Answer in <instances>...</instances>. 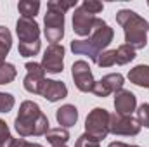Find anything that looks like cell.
<instances>
[{
	"label": "cell",
	"mask_w": 149,
	"mask_h": 147,
	"mask_svg": "<svg viewBox=\"0 0 149 147\" xmlns=\"http://www.w3.org/2000/svg\"><path fill=\"white\" fill-rule=\"evenodd\" d=\"M97 17L90 12H87L81 5L76 7L73 12V31L78 37H90L94 31Z\"/></svg>",
	"instance_id": "cell-12"
},
{
	"label": "cell",
	"mask_w": 149,
	"mask_h": 147,
	"mask_svg": "<svg viewBox=\"0 0 149 147\" xmlns=\"http://www.w3.org/2000/svg\"><path fill=\"white\" fill-rule=\"evenodd\" d=\"M7 135H10L9 126H7V123H5L3 119H0V140H2V139H5Z\"/></svg>",
	"instance_id": "cell-29"
},
{
	"label": "cell",
	"mask_w": 149,
	"mask_h": 147,
	"mask_svg": "<svg viewBox=\"0 0 149 147\" xmlns=\"http://www.w3.org/2000/svg\"><path fill=\"white\" fill-rule=\"evenodd\" d=\"M64 47L61 43H54V45H49L43 52V57H42V68L45 69V73L50 74H59L63 73L64 69Z\"/></svg>",
	"instance_id": "cell-7"
},
{
	"label": "cell",
	"mask_w": 149,
	"mask_h": 147,
	"mask_svg": "<svg viewBox=\"0 0 149 147\" xmlns=\"http://www.w3.org/2000/svg\"><path fill=\"white\" fill-rule=\"evenodd\" d=\"M74 147H101V142L95 140V139H92V137H88L87 133H83V135L78 137Z\"/></svg>",
	"instance_id": "cell-28"
},
{
	"label": "cell",
	"mask_w": 149,
	"mask_h": 147,
	"mask_svg": "<svg viewBox=\"0 0 149 147\" xmlns=\"http://www.w3.org/2000/svg\"><path fill=\"white\" fill-rule=\"evenodd\" d=\"M10 47H12V35H10L9 28L0 26V66L5 62V57H7Z\"/></svg>",
	"instance_id": "cell-19"
},
{
	"label": "cell",
	"mask_w": 149,
	"mask_h": 147,
	"mask_svg": "<svg viewBox=\"0 0 149 147\" xmlns=\"http://www.w3.org/2000/svg\"><path fill=\"white\" fill-rule=\"evenodd\" d=\"M134 59H135V50L132 47H128V45L123 43V45H120L116 49V64L125 66V64L132 62Z\"/></svg>",
	"instance_id": "cell-20"
},
{
	"label": "cell",
	"mask_w": 149,
	"mask_h": 147,
	"mask_svg": "<svg viewBox=\"0 0 149 147\" xmlns=\"http://www.w3.org/2000/svg\"><path fill=\"white\" fill-rule=\"evenodd\" d=\"M109 112L102 107H94L85 119V133L95 140H104L109 133Z\"/></svg>",
	"instance_id": "cell-5"
},
{
	"label": "cell",
	"mask_w": 149,
	"mask_h": 147,
	"mask_svg": "<svg viewBox=\"0 0 149 147\" xmlns=\"http://www.w3.org/2000/svg\"><path fill=\"white\" fill-rule=\"evenodd\" d=\"M113 38H114L113 28L106 21H102V19L97 17L92 35L87 38V40H73L70 47H71L73 54H76V55H87L90 61L95 62L97 55L109 47Z\"/></svg>",
	"instance_id": "cell-2"
},
{
	"label": "cell",
	"mask_w": 149,
	"mask_h": 147,
	"mask_svg": "<svg viewBox=\"0 0 149 147\" xmlns=\"http://www.w3.org/2000/svg\"><path fill=\"white\" fill-rule=\"evenodd\" d=\"M95 64L99 68H111L116 64V50H104L97 55Z\"/></svg>",
	"instance_id": "cell-23"
},
{
	"label": "cell",
	"mask_w": 149,
	"mask_h": 147,
	"mask_svg": "<svg viewBox=\"0 0 149 147\" xmlns=\"http://www.w3.org/2000/svg\"><path fill=\"white\" fill-rule=\"evenodd\" d=\"M52 147H68V146H52Z\"/></svg>",
	"instance_id": "cell-31"
},
{
	"label": "cell",
	"mask_w": 149,
	"mask_h": 147,
	"mask_svg": "<svg viewBox=\"0 0 149 147\" xmlns=\"http://www.w3.org/2000/svg\"><path fill=\"white\" fill-rule=\"evenodd\" d=\"M148 33H149V23H148Z\"/></svg>",
	"instance_id": "cell-32"
},
{
	"label": "cell",
	"mask_w": 149,
	"mask_h": 147,
	"mask_svg": "<svg viewBox=\"0 0 149 147\" xmlns=\"http://www.w3.org/2000/svg\"><path fill=\"white\" fill-rule=\"evenodd\" d=\"M24 68H26V76L23 80L24 90L30 94L40 95V88H42V83L45 80V69L42 68L40 62H26Z\"/></svg>",
	"instance_id": "cell-11"
},
{
	"label": "cell",
	"mask_w": 149,
	"mask_h": 147,
	"mask_svg": "<svg viewBox=\"0 0 149 147\" xmlns=\"http://www.w3.org/2000/svg\"><path fill=\"white\" fill-rule=\"evenodd\" d=\"M128 80H130V83H134L137 87L149 88V66L148 64H139V66L132 68L128 71Z\"/></svg>",
	"instance_id": "cell-16"
},
{
	"label": "cell",
	"mask_w": 149,
	"mask_h": 147,
	"mask_svg": "<svg viewBox=\"0 0 149 147\" xmlns=\"http://www.w3.org/2000/svg\"><path fill=\"white\" fill-rule=\"evenodd\" d=\"M43 35L50 45L61 42L64 37V12H59L56 9H47V14L43 17Z\"/></svg>",
	"instance_id": "cell-6"
},
{
	"label": "cell",
	"mask_w": 149,
	"mask_h": 147,
	"mask_svg": "<svg viewBox=\"0 0 149 147\" xmlns=\"http://www.w3.org/2000/svg\"><path fill=\"white\" fill-rule=\"evenodd\" d=\"M135 112H137V121H139V125L141 126H144V128H149V104L148 102H144V104H141L137 109H135Z\"/></svg>",
	"instance_id": "cell-26"
},
{
	"label": "cell",
	"mask_w": 149,
	"mask_h": 147,
	"mask_svg": "<svg viewBox=\"0 0 149 147\" xmlns=\"http://www.w3.org/2000/svg\"><path fill=\"white\" fill-rule=\"evenodd\" d=\"M137 109V97L130 90H118L114 94V111L121 116H132V112Z\"/></svg>",
	"instance_id": "cell-14"
},
{
	"label": "cell",
	"mask_w": 149,
	"mask_h": 147,
	"mask_svg": "<svg viewBox=\"0 0 149 147\" xmlns=\"http://www.w3.org/2000/svg\"><path fill=\"white\" fill-rule=\"evenodd\" d=\"M141 125L134 116H121L111 114L109 116V133L113 135H123V137H135L141 132Z\"/></svg>",
	"instance_id": "cell-8"
},
{
	"label": "cell",
	"mask_w": 149,
	"mask_h": 147,
	"mask_svg": "<svg viewBox=\"0 0 149 147\" xmlns=\"http://www.w3.org/2000/svg\"><path fill=\"white\" fill-rule=\"evenodd\" d=\"M81 7H83L87 12H90V14H94V16H95V14L102 12L104 3H101V2H97V0H83Z\"/></svg>",
	"instance_id": "cell-27"
},
{
	"label": "cell",
	"mask_w": 149,
	"mask_h": 147,
	"mask_svg": "<svg viewBox=\"0 0 149 147\" xmlns=\"http://www.w3.org/2000/svg\"><path fill=\"white\" fill-rule=\"evenodd\" d=\"M108 147H130L128 144H125V142H111Z\"/></svg>",
	"instance_id": "cell-30"
},
{
	"label": "cell",
	"mask_w": 149,
	"mask_h": 147,
	"mask_svg": "<svg viewBox=\"0 0 149 147\" xmlns=\"http://www.w3.org/2000/svg\"><path fill=\"white\" fill-rule=\"evenodd\" d=\"M130 147H139V146H130Z\"/></svg>",
	"instance_id": "cell-33"
},
{
	"label": "cell",
	"mask_w": 149,
	"mask_h": 147,
	"mask_svg": "<svg viewBox=\"0 0 149 147\" xmlns=\"http://www.w3.org/2000/svg\"><path fill=\"white\" fill-rule=\"evenodd\" d=\"M14 128L19 133V137H45V133L50 130L49 118L42 112L40 106L33 101H24L19 106V112L14 121Z\"/></svg>",
	"instance_id": "cell-1"
},
{
	"label": "cell",
	"mask_w": 149,
	"mask_h": 147,
	"mask_svg": "<svg viewBox=\"0 0 149 147\" xmlns=\"http://www.w3.org/2000/svg\"><path fill=\"white\" fill-rule=\"evenodd\" d=\"M56 119L61 125V128H70L74 126L78 121V109L73 104H64L56 111Z\"/></svg>",
	"instance_id": "cell-15"
},
{
	"label": "cell",
	"mask_w": 149,
	"mask_h": 147,
	"mask_svg": "<svg viewBox=\"0 0 149 147\" xmlns=\"http://www.w3.org/2000/svg\"><path fill=\"white\" fill-rule=\"evenodd\" d=\"M116 23L123 28L125 45L134 50H141L148 45V21L130 9H121L116 12Z\"/></svg>",
	"instance_id": "cell-3"
},
{
	"label": "cell",
	"mask_w": 149,
	"mask_h": 147,
	"mask_svg": "<svg viewBox=\"0 0 149 147\" xmlns=\"http://www.w3.org/2000/svg\"><path fill=\"white\" fill-rule=\"evenodd\" d=\"M16 33L19 38L17 52L21 57H33L40 52V26L35 19L19 17L16 23Z\"/></svg>",
	"instance_id": "cell-4"
},
{
	"label": "cell",
	"mask_w": 149,
	"mask_h": 147,
	"mask_svg": "<svg viewBox=\"0 0 149 147\" xmlns=\"http://www.w3.org/2000/svg\"><path fill=\"white\" fill-rule=\"evenodd\" d=\"M123 83H125V78L123 74L120 73H111L102 76L99 81H95L94 88H92V94H95L97 97H108L111 94H116L118 90L123 88Z\"/></svg>",
	"instance_id": "cell-10"
},
{
	"label": "cell",
	"mask_w": 149,
	"mask_h": 147,
	"mask_svg": "<svg viewBox=\"0 0 149 147\" xmlns=\"http://www.w3.org/2000/svg\"><path fill=\"white\" fill-rule=\"evenodd\" d=\"M45 139L50 146H66L68 140H70V132L66 128H50L47 133H45Z\"/></svg>",
	"instance_id": "cell-17"
},
{
	"label": "cell",
	"mask_w": 149,
	"mask_h": 147,
	"mask_svg": "<svg viewBox=\"0 0 149 147\" xmlns=\"http://www.w3.org/2000/svg\"><path fill=\"white\" fill-rule=\"evenodd\" d=\"M148 5H149V2H148Z\"/></svg>",
	"instance_id": "cell-34"
},
{
	"label": "cell",
	"mask_w": 149,
	"mask_h": 147,
	"mask_svg": "<svg viewBox=\"0 0 149 147\" xmlns=\"http://www.w3.org/2000/svg\"><path fill=\"white\" fill-rule=\"evenodd\" d=\"M71 76H73L74 85L80 92H83V94L92 92L95 80H94L92 69H90L87 61H74L73 66H71Z\"/></svg>",
	"instance_id": "cell-9"
},
{
	"label": "cell",
	"mask_w": 149,
	"mask_h": 147,
	"mask_svg": "<svg viewBox=\"0 0 149 147\" xmlns=\"http://www.w3.org/2000/svg\"><path fill=\"white\" fill-rule=\"evenodd\" d=\"M17 10L21 14V17H28V19H35V16L40 10V2L38 0H21L17 3Z\"/></svg>",
	"instance_id": "cell-18"
},
{
	"label": "cell",
	"mask_w": 149,
	"mask_h": 147,
	"mask_svg": "<svg viewBox=\"0 0 149 147\" xmlns=\"http://www.w3.org/2000/svg\"><path fill=\"white\" fill-rule=\"evenodd\" d=\"M40 95H42L45 101H49V102H57V101H61V99H66V95H68V87H66L63 81L45 78L43 83H42V88H40Z\"/></svg>",
	"instance_id": "cell-13"
},
{
	"label": "cell",
	"mask_w": 149,
	"mask_h": 147,
	"mask_svg": "<svg viewBox=\"0 0 149 147\" xmlns=\"http://www.w3.org/2000/svg\"><path fill=\"white\" fill-rule=\"evenodd\" d=\"M16 106V99L12 94H5V92H0V112H9L12 111V107Z\"/></svg>",
	"instance_id": "cell-25"
},
{
	"label": "cell",
	"mask_w": 149,
	"mask_h": 147,
	"mask_svg": "<svg viewBox=\"0 0 149 147\" xmlns=\"http://www.w3.org/2000/svg\"><path fill=\"white\" fill-rule=\"evenodd\" d=\"M76 9V0H70V2H64V0H50L47 2V9H56L59 12H66L70 9Z\"/></svg>",
	"instance_id": "cell-24"
},
{
	"label": "cell",
	"mask_w": 149,
	"mask_h": 147,
	"mask_svg": "<svg viewBox=\"0 0 149 147\" xmlns=\"http://www.w3.org/2000/svg\"><path fill=\"white\" fill-rule=\"evenodd\" d=\"M0 147H43L35 142H28L24 139H14L12 135H7L5 139L0 140Z\"/></svg>",
	"instance_id": "cell-22"
},
{
	"label": "cell",
	"mask_w": 149,
	"mask_h": 147,
	"mask_svg": "<svg viewBox=\"0 0 149 147\" xmlns=\"http://www.w3.org/2000/svg\"><path fill=\"white\" fill-rule=\"evenodd\" d=\"M16 76H17V69H16L14 64L3 62V64L0 66V85H7V83L14 81Z\"/></svg>",
	"instance_id": "cell-21"
}]
</instances>
